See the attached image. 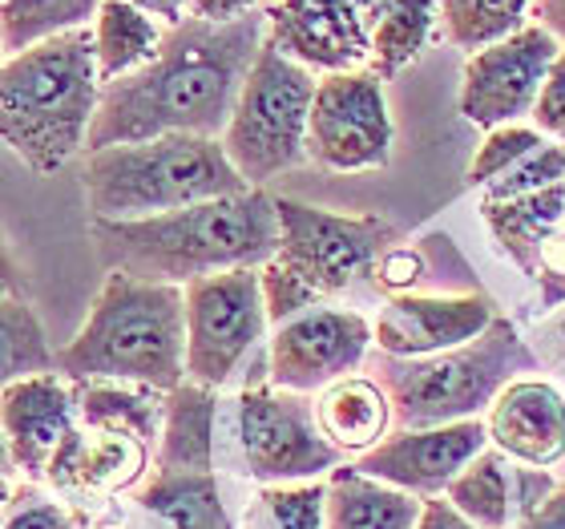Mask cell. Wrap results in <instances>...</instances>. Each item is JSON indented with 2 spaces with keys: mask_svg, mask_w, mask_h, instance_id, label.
<instances>
[{
  "mask_svg": "<svg viewBox=\"0 0 565 529\" xmlns=\"http://www.w3.org/2000/svg\"><path fill=\"white\" fill-rule=\"evenodd\" d=\"M392 114L384 82L367 70L323 73L307 114V158L335 174L380 170L392 158Z\"/></svg>",
  "mask_w": 565,
  "mask_h": 529,
  "instance_id": "obj_11",
  "label": "cell"
},
{
  "mask_svg": "<svg viewBox=\"0 0 565 529\" xmlns=\"http://www.w3.org/2000/svg\"><path fill=\"white\" fill-rule=\"evenodd\" d=\"M323 482L263 485L243 518V529H323Z\"/></svg>",
  "mask_w": 565,
  "mask_h": 529,
  "instance_id": "obj_32",
  "label": "cell"
},
{
  "mask_svg": "<svg viewBox=\"0 0 565 529\" xmlns=\"http://www.w3.org/2000/svg\"><path fill=\"white\" fill-rule=\"evenodd\" d=\"M565 182V146L562 141H545L542 150L530 154L521 166H513L509 174H501L497 182L484 187V202H509V199H525L533 190L557 187Z\"/></svg>",
  "mask_w": 565,
  "mask_h": 529,
  "instance_id": "obj_34",
  "label": "cell"
},
{
  "mask_svg": "<svg viewBox=\"0 0 565 529\" xmlns=\"http://www.w3.org/2000/svg\"><path fill=\"white\" fill-rule=\"evenodd\" d=\"M162 45V33L153 17L134 9L130 0H102L94 29V61H97V82H118L126 73L141 70L153 61Z\"/></svg>",
  "mask_w": 565,
  "mask_h": 529,
  "instance_id": "obj_26",
  "label": "cell"
},
{
  "mask_svg": "<svg viewBox=\"0 0 565 529\" xmlns=\"http://www.w3.org/2000/svg\"><path fill=\"white\" fill-rule=\"evenodd\" d=\"M372 352V324L348 307H311L279 324L267 348V384L282 392H323L343 377H355Z\"/></svg>",
  "mask_w": 565,
  "mask_h": 529,
  "instance_id": "obj_13",
  "label": "cell"
},
{
  "mask_svg": "<svg viewBox=\"0 0 565 529\" xmlns=\"http://www.w3.org/2000/svg\"><path fill=\"white\" fill-rule=\"evenodd\" d=\"M12 506V485L9 477H0V509H9Z\"/></svg>",
  "mask_w": 565,
  "mask_h": 529,
  "instance_id": "obj_46",
  "label": "cell"
},
{
  "mask_svg": "<svg viewBox=\"0 0 565 529\" xmlns=\"http://www.w3.org/2000/svg\"><path fill=\"white\" fill-rule=\"evenodd\" d=\"M533 279L542 287L545 307H557L565 299V226L542 247V255L533 263Z\"/></svg>",
  "mask_w": 565,
  "mask_h": 529,
  "instance_id": "obj_38",
  "label": "cell"
},
{
  "mask_svg": "<svg viewBox=\"0 0 565 529\" xmlns=\"http://www.w3.org/2000/svg\"><path fill=\"white\" fill-rule=\"evenodd\" d=\"M97 9L102 0H0V49L17 57L49 36L82 29Z\"/></svg>",
  "mask_w": 565,
  "mask_h": 529,
  "instance_id": "obj_29",
  "label": "cell"
},
{
  "mask_svg": "<svg viewBox=\"0 0 565 529\" xmlns=\"http://www.w3.org/2000/svg\"><path fill=\"white\" fill-rule=\"evenodd\" d=\"M146 469V441L126 433H94V429H77V433L61 445V453L49 465L45 482L57 489H102V494H118L134 485Z\"/></svg>",
  "mask_w": 565,
  "mask_h": 529,
  "instance_id": "obj_19",
  "label": "cell"
},
{
  "mask_svg": "<svg viewBox=\"0 0 565 529\" xmlns=\"http://www.w3.org/2000/svg\"><path fill=\"white\" fill-rule=\"evenodd\" d=\"M323 529H416L424 501L340 465L323 482Z\"/></svg>",
  "mask_w": 565,
  "mask_h": 529,
  "instance_id": "obj_21",
  "label": "cell"
},
{
  "mask_svg": "<svg viewBox=\"0 0 565 529\" xmlns=\"http://www.w3.org/2000/svg\"><path fill=\"white\" fill-rule=\"evenodd\" d=\"M182 304H186V380L218 392L247 360L250 348L267 336L259 267H238L186 283Z\"/></svg>",
  "mask_w": 565,
  "mask_h": 529,
  "instance_id": "obj_9",
  "label": "cell"
},
{
  "mask_svg": "<svg viewBox=\"0 0 565 529\" xmlns=\"http://www.w3.org/2000/svg\"><path fill=\"white\" fill-rule=\"evenodd\" d=\"M436 21H440V0H388L372 24L367 70L376 73L380 82L396 77L433 41Z\"/></svg>",
  "mask_w": 565,
  "mask_h": 529,
  "instance_id": "obj_28",
  "label": "cell"
},
{
  "mask_svg": "<svg viewBox=\"0 0 565 529\" xmlns=\"http://www.w3.org/2000/svg\"><path fill=\"white\" fill-rule=\"evenodd\" d=\"M557 53H562V41L537 21L501 36L493 45L477 49L460 73L457 109L484 134L533 118L545 73L557 61Z\"/></svg>",
  "mask_w": 565,
  "mask_h": 529,
  "instance_id": "obj_12",
  "label": "cell"
},
{
  "mask_svg": "<svg viewBox=\"0 0 565 529\" xmlns=\"http://www.w3.org/2000/svg\"><path fill=\"white\" fill-rule=\"evenodd\" d=\"M57 372L65 380H118L174 392L186 380L182 287L106 271L85 324L57 352Z\"/></svg>",
  "mask_w": 565,
  "mask_h": 529,
  "instance_id": "obj_3",
  "label": "cell"
},
{
  "mask_svg": "<svg viewBox=\"0 0 565 529\" xmlns=\"http://www.w3.org/2000/svg\"><path fill=\"white\" fill-rule=\"evenodd\" d=\"M9 473H17V465H12L9 441H4V433H0V477H9Z\"/></svg>",
  "mask_w": 565,
  "mask_h": 529,
  "instance_id": "obj_45",
  "label": "cell"
},
{
  "mask_svg": "<svg viewBox=\"0 0 565 529\" xmlns=\"http://www.w3.org/2000/svg\"><path fill=\"white\" fill-rule=\"evenodd\" d=\"M0 529H85V521L57 501H24L9 506V518L0 521Z\"/></svg>",
  "mask_w": 565,
  "mask_h": 529,
  "instance_id": "obj_37",
  "label": "cell"
},
{
  "mask_svg": "<svg viewBox=\"0 0 565 529\" xmlns=\"http://www.w3.org/2000/svg\"><path fill=\"white\" fill-rule=\"evenodd\" d=\"M316 82L319 77H311V70L279 53L271 41L259 45L218 138L247 187L263 190L271 178L287 174L307 158V114Z\"/></svg>",
  "mask_w": 565,
  "mask_h": 529,
  "instance_id": "obj_7",
  "label": "cell"
},
{
  "mask_svg": "<svg viewBox=\"0 0 565 529\" xmlns=\"http://www.w3.org/2000/svg\"><path fill=\"white\" fill-rule=\"evenodd\" d=\"M250 12H259V0H190V17L206 24H231Z\"/></svg>",
  "mask_w": 565,
  "mask_h": 529,
  "instance_id": "obj_39",
  "label": "cell"
},
{
  "mask_svg": "<svg viewBox=\"0 0 565 529\" xmlns=\"http://www.w3.org/2000/svg\"><path fill=\"white\" fill-rule=\"evenodd\" d=\"M525 372H537V356L505 316L452 352L396 360L380 352V389L392 400V421L401 429H436V424L477 421L489 412L501 389Z\"/></svg>",
  "mask_w": 565,
  "mask_h": 529,
  "instance_id": "obj_6",
  "label": "cell"
},
{
  "mask_svg": "<svg viewBox=\"0 0 565 529\" xmlns=\"http://www.w3.org/2000/svg\"><path fill=\"white\" fill-rule=\"evenodd\" d=\"M82 187L89 214L106 223L153 219L194 202L250 190L226 158L223 141L199 134H162V138L89 150L82 166Z\"/></svg>",
  "mask_w": 565,
  "mask_h": 529,
  "instance_id": "obj_5",
  "label": "cell"
},
{
  "mask_svg": "<svg viewBox=\"0 0 565 529\" xmlns=\"http://www.w3.org/2000/svg\"><path fill=\"white\" fill-rule=\"evenodd\" d=\"M130 4L146 12V17H162V21H170V29L190 17V0H130Z\"/></svg>",
  "mask_w": 565,
  "mask_h": 529,
  "instance_id": "obj_43",
  "label": "cell"
},
{
  "mask_svg": "<svg viewBox=\"0 0 565 529\" xmlns=\"http://www.w3.org/2000/svg\"><path fill=\"white\" fill-rule=\"evenodd\" d=\"M481 219L501 255H509L525 275H533L542 247L565 226V182L533 190L525 199L481 202Z\"/></svg>",
  "mask_w": 565,
  "mask_h": 529,
  "instance_id": "obj_23",
  "label": "cell"
},
{
  "mask_svg": "<svg viewBox=\"0 0 565 529\" xmlns=\"http://www.w3.org/2000/svg\"><path fill=\"white\" fill-rule=\"evenodd\" d=\"M445 501L457 509L460 518L477 529H505L513 514V473L509 457L493 445L481 448L465 469L448 482Z\"/></svg>",
  "mask_w": 565,
  "mask_h": 529,
  "instance_id": "obj_27",
  "label": "cell"
},
{
  "mask_svg": "<svg viewBox=\"0 0 565 529\" xmlns=\"http://www.w3.org/2000/svg\"><path fill=\"white\" fill-rule=\"evenodd\" d=\"M545 134L537 130V126H521V121H513V126H497V130L484 134V141L477 146V154H472V166H469V182L472 187H489V182H497L501 174H509L513 166H521L530 154H537L545 146Z\"/></svg>",
  "mask_w": 565,
  "mask_h": 529,
  "instance_id": "obj_33",
  "label": "cell"
},
{
  "mask_svg": "<svg viewBox=\"0 0 565 529\" xmlns=\"http://www.w3.org/2000/svg\"><path fill=\"white\" fill-rule=\"evenodd\" d=\"M53 352L45 340V324L21 295H0V392L17 380L53 372Z\"/></svg>",
  "mask_w": 565,
  "mask_h": 529,
  "instance_id": "obj_30",
  "label": "cell"
},
{
  "mask_svg": "<svg viewBox=\"0 0 565 529\" xmlns=\"http://www.w3.org/2000/svg\"><path fill=\"white\" fill-rule=\"evenodd\" d=\"M518 529H565V485H554V494L545 497L537 509H530L518 521Z\"/></svg>",
  "mask_w": 565,
  "mask_h": 529,
  "instance_id": "obj_40",
  "label": "cell"
},
{
  "mask_svg": "<svg viewBox=\"0 0 565 529\" xmlns=\"http://www.w3.org/2000/svg\"><path fill=\"white\" fill-rule=\"evenodd\" d=\"M214 389L182 380L162 400V433H158V469L214 473Z\"/></svg>",
  "mask_w": 565,
  "mask_h": 529,
  "instance_id": "obj_22",
  "label": "cell"
},
{
  "mask_svg": "<svg viewBox=\"0 0 565 529\" xmlns=\"http://www.w3.org/2000/svg\"><path fill=\"white\" fill-rule=\"evenodd\" d=\"M533 21L550 29L565 45V0H533Z\"/></svg>",
  "mask_w": 565,
  "mask_h": 529,
  "instance_id": "obj_44",
  "label": "cell"
},
{
  "mask_svg": "<svg viewBox=\"0 0 565 529\" xmlns=\"http://www.w3.org/2000/svg\"><path fill=\"white\" fill-rule=\"evenodd\" d=\"M94 33L49 36L0 61V141L36 174H57L89 141L97 114Z\"/></svg>",
  "mask_w": 565,
  "mask_h": 529,
  "instance_id": "obj_4",
  "label": "cell"
},
{
  "mask_svg": "<svg viewBox=\"0 0 565 529\" xmlns=\"http://www.w3.org/2000/svg\"><path fill=\"white\" fill-rule=\"evenodd\" d=\"M0 61H4V49H0Z\"/></svg>",
  "mask_w": 565,
  "mask_h": 529,
  "instance_id": "obj_48",
  "label": "cell"
},
{
  "mask_svg": "<svg viewBox=\"0 0 565 529\" xmlns=\"http://www.w3.org/2000/svg\"><path fill=\"white\" fill-rule=\"evenodd\" d=\"M319 433L328 436L331 445L340 448L343 457L352 453H367L376 448L384 436L392 433V400L380 389L376 377H343L335 384H328L323 392H316L311 400Z\"/></svg>",
  "mask_w": 565,
  "mask_h": 529,
  "instance_id": "obj_20",
  "label": "cell"
},
{
  "mask_svg": "<svg viewBox=\"0 0 565 529\" xmlns=\"http://www.w3.org/2000/svg\"><path fill=\"white\" fill-rule=\"evenodd\" d=\"M533 17V0H440V21L452 45L484 49L501 36L525 29Z\"/></svg>",
  "mask_w": 565,
  "mask_h": 529,
  "instance_id": "obj_31",
  "label": "cell"
},
{
  "mask_svg": "<svg viewBox=\"0 0 565 529\" xmlns=\"http://www.w3.org/2000/svg\"><path fill=\"white\" fill-rule=\"evenodd\" d=\"M235 424L243 465L259 485H303L343 465V453L319 433L299 392L250 384L238 392Z\"/></svg>",
  "mask_w": 565,
  "mask_h": 529,
  "instance_id": "obj_10",
  "label": "cell"
},
{
  "mask_svg": "<svg viewBox=\"0 0 565 529\" xmlns=\"http://www.w3.org/2000/svg\"><path fill=\"white\" fill-rule=\"evenodd\" d=\"M279 251L271 260L299 275L328 304L331 295L352 292L360 279H372L376 263L396 243V226L380 214H340L311 202L275 194Z\"/></svg>",
  "mask_w": 565,
  "mask_h": 529,
  "instance_id": "obj_8",
  "label": "cell"
},
{
  "mask_svg": "<svg viewBox=\"0 0 565 529\" xmlns=\"http://www.w3.org/2000/svg\"><path fill=\"white\" fill-rule=\"evenodd\" d=\"M384 4L388 0H275L267 9V41L303 70H364Z\"/></svg>",
  "mask_w": 565,
  "mask_h": 529,
  "instance_id": "obj_14",
  "label": "cell"
},
{
  "mask_svg": "<svg viewBox=\"0 0 565 529\" xmlns=\"http://www.w3.org/2000/svg\"><path fill=\"white\" fill-rule=\"evenodd\" d=\"M138 506L158 514L174 529H235L214 473L153 469L138 489Z\"/></svg>",
  "mask_w": 565,
  "mask_h": 529,
  "instance_id": "obj_24",
  "label": "cell"
},
{
  "mask_svg": "<svg viewBox=\"0 0 565 529\" xmlns=\"http://www.w3.org/2000/svg\"><path fill=\"white\" fill-rule=\"evenodd\" d=\"M259 292H263V307H267V324H275V328L295 316H303V311H311V307H323V299L299 275H291V271L282 267L279 260H267L259 267Z\"/></svg>",
  "mask_w": 565,
  "mask_h": 529,
  "instance_id": "obj_35",
  "label": "cell"
},
{
  "mask_svg": "<svg viewBox=\"0 0 565 529\" xmlns=\"http://www.w3.org/2000/svg\"><path fill=\"white\" fill-rule=\"evenodd\" d=\"M263 41H267L263 9L231 24H206L186 17L162 36L153 61L102 85L85 146L106 150V146L162 138V134L223 138Z\"/></svg>",
  "mask_w": 565,
  "mask_h": 529,
  "instance_id": "obj_1",
  "label": "cell"
},
{
  "mask_svg": "<svg viewBox=\"0 0 565 529\" xmlns=\"http://www.w3.org/2000/svg\"><path fill=\"white\" fill-rule=\"evenodd\" d=\"M77 429L73 384L57 372L17 380L0 392V433L9 441L12 465L33 482H45L53 457Z\"/></svg>",
  "mask_w": 565,
  "mask_h": 529,
  "instance_id": "obj_17",
  "label": "cell"
},
{
  "mask_svg": "<svg viewBox=\"0 0 565 529\" xmlns=\"http://www.w3.org/2000/svg\"><path fill=\"white\" fill-rule=\"evenodd\" d=\"M77 400V421L94 433H126L138 441H158L162 433V400L166 392L118 384V380H70Z\"/></svg>",
  "mask_w": 565,
  "mask_h": 529,
  "instance_id": "obj_25",
  "label": "cell"
},
{
  "mask_svg": "<svg viewBox=\"0 0 565 529\" xmlns=\"http://www.w3.org/2000/svg\"><path fill=\"white\" fill-rule=\"evenodd\" d=\"M533 126L545 138L565 141V45L554 65H550V73H545V85L537 94V106H533Z\"/></svg>",
  "mask_w": 565,
  "mask_h": 529,
  "instance_id": "obj_36",
  "label": "cell"
},
{
  "mask_svg": "<svg viewBox=\"0 0 565 529\" xmlns=\"http://www.w3.org/2000/svg\"><path fill=\"white\" fill-rule=\"evenodd\" d=\"M562 340H565V316H562Z\"/></svg>",
  "mask_w": 565,
  "mask_h": 529,
  "instance_id": "obj_47",
  "label": "cell"
},
{
  "mask_svg": "<svg viewBox=\"0 0 565 529\" xmlns=\"http://www.w3.org/2000/svg\"><path fill=\"white\" fill-rule=\"evenodd\" d=\"M497 319L489 295H388L372 324V343L396 360H420V356L452 352L477 340Z\"/></svg>",
  "mask_w": 565,
  "mask_h": 529,
  "instance_id": "obj_16",
  "label": "cell"
},
{
  "mask_svg": "<svg viewBox=\"0 0 565 529\" xmlns=\"http://www.w3.org/2000/svg\"><path fill=\"white\" fill-rule=\"evenodd\" d=\"M489 445L530 469H550L565 457V396L545 380L521 377L489 404Z\"/></svg>",
  "mask_w": 565,
  "mask_h": 529,
  "instance_id": "obj_18",
  "label": "cell"
},
{
  "mask_svg": "<svg viewBox=\"0 0 565 529\" xmlns=\"http://www.w3.org/2000/svg\"><path fill=\"white\" fill-rule=\"evenodd\" d=\"M416 529H477V526H469V521L460 518L445 497H428V501H424V509H420V521H416Z\"/></svg>",
  "mask_w": 565,
  "mask_h": 529,
  "instance_id": "obj_41",
  "label": "cell"
},
{
  "mask_svg": "<svg viewBox=\"0 0 565 529\" xmlns=\"http://www.w3.org/2000/svg\"><path fill=\"white\" fill-rule=\"evenodd\" d=\"M21 287H24L21 263H17L9 235H4V226H0V295H21Z\"/></svg>",
  "mask_w": 565,
  "mask_h": 529,
  "instance_id": "obj_42",
  "label": "cell"
},
{
  "mask_svg": "<svg viewBox=\"0 0 565 529\" xmlns=\"http://www.w3.org/2000/svg\"><path fill=\"white\" fill-rule=\"evenodd\" d=\"M481 448H489V429L484 421H457V424H436V429H396L352 461L364 477L404 489V494L440 497L448 482L469 465Z\"/></svg>",
  "mask_w": 565,
  "mask_h": 529,
  "instance_id": "obj_15",
  "label": "cell"
},
{
  "mask_svg": "<svg viewBox=\"0 0 565 529\" xmlns=\"http://www.w3.org/2000/svg\"><path fill=\"white\" fill-rule=\"evenodd\" d=\"M89 239L106 271L141 283L186 287L223 271L263 267L279 251V219L275 194L250 187L243 194L194 202L134 223L94 219Z\"/></svg>",
  "mask_w": 565,
  "mask_h": 529,
  "instance_id": "obj_2",
  "label": "cell"
}]
</instances>
